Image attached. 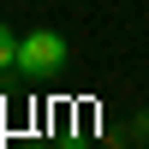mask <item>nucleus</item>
Segmentation results:
<instances>
[{
  "label": "nucleus",
  "mask_w": 149,
  "mask_h": 149,
  "mask_svg": "<svg viewBox=\"0 0 149 149\" xmlns=\"http://www.w3.org/2000/svg\"><path fill=\"white\" fill-rule=\"evenodd\" d=\"M66 60H72V48H66L60 30L18 36V72H24V78H54V72H66Z\"/></svg>",
  "instance_id": "obj_1"
},
{
  "label": "nucleus",
  "mask_w": 149,
  "mask_h": 149,
  "mask_svg": "<svg viewBox=\"0 0 149 149\" xmlns=\"http://www.w3.org/2000/svg\"><path fill=\"white\" fill-rule=\"evenodd\" d=\"M0 72H18V36L6 18H0Z\"/></svg>",
  "instance_id": "obj_2"
},
{
  "label": "nucleus",
  "mask_w": 149,
  "mask_h": 149,
  "mask_svg": "<svg viewBox=\"0 0 149 149\" xmlns=\"http://www.w3.org/2000/svg\"><path fill=\"white\" fill-rule=\"evenodd\" d=\"M131 137H137V143L149 137V107H143V113H137V119H131Z\"/></svg>",
  "instance_id": "obj_3"
},
{
  "label": "nucleus",
  "mask_w": 149,
  "mask_h": 149,
  "mask_svg": "<svg viewBox=\"0 0 149 149\" xmlns=\"http://www.w3.org/2000/svg\"><path fill=\"white\" fill-rule=\"evenodd\" d=\"M125 149H131V143H125Z\"/></svg>",
  "instance_id": "obj_4"
}]
</instances>
